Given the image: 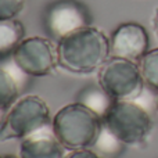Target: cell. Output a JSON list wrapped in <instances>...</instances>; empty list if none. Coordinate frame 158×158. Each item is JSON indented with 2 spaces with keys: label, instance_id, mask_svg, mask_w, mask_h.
I'll return each mask as SVG.
<instances>
[{
  "label": "cell",
  "instance_id": "obj_8",
  "mask_svg": "<svg viewBox=\"0 0 158 158\" xmlns=\"http://www.w3.org/2000/svg\"><path fill=\"white\" fill-rule=\"evenodd\" d=\"M111 57L139 63L150 50L147 29L137 22H123L118 25L110 36Z\"/></svg>",
  "mask_w": 158,
  "mask_h": 158
},
{
  "label": "cell",
  "instance_id": "obj_11",
  "mask_svg": "<svg viewBox=\"0 0 158 158\" xmlns=\"http://www.w3.org/2000/svg\"><path fill=\"white\" fill-rule=\"evenodd\" d=\"M25 29L17 18L0 21V58L11 56L15 47L24 40Z\"/></svg>",
  "mask_w": 158,
  "mask_h": 158
},
{
  "label": "cell",
  "instance_id": "obj_3",
  "mask_svg": "<svg viewBox=\"0 0 158 158\" xmlns=\"http://www.w3.org/2000/svg\"><path fill=\"white\" fill-rule=\"evenodd\" d=\"M52 125L47 103L36 94L19 97L10 107L0 125V143L25 139Z\"/></svg>",
  "mask_w": 158,
  "mask_h": 158
},
{
  "label": "cell",
  "instance_id": "obj_18",
  "mask_svg": "<svg viewBox=\"0 0 158 158\" xmlns=\"http://www.w3.org/2000/svg\"><path fill=\"white\" fill-rule=\"evenodd\" d=\"M4 117H6V111H2V110H0V125H2V122H3V119H4Z\"/></svg>",
  "mask_w": 158,
  "mask_h": 158
},
{
  "label": "cell",
  "instance_id": "obj_6",
  "mask_svg": "<svg viewBox=\"0 0 158 158\" xmlns=\"http://www.w3.org/2000/svg\"><path fill=\"white\" fill-rule=\"evenodd\" d=\"M13 64L19 72L40 78L53 74L58 65L57 44L42 36L24 38L11 54Z\"/></svg>",
  "mask_w": 158,
  "mask_h": 158
},
{
  "label": "cell",
  "instance_id": "obj_4",
  "mask_svg": "<svg viewBox=\"0 0 158 158\" xmlns=\"http://www.w3.org/2000/svg\"><path fill=\"white\" fill-rule=\"evenodd\" d=\"M103 123L126 146L146 143L153 131V119L144 107L133 100H115Z\"/></svg>",
  "mask_w": 158,
  "mask_h": 158
},
{
  "label": "cell",
  "instance_id": "obj_20",
  "mask_svg": "<svg viewBox=\"0 0 158 158\" xmlns=\"http://www.w3.org/2000/svg\"><path fill=\"white\" fill-rule=\"evenodd\" d=\"M156 107H157V111H158V96H157V101H156Z\"/></svg>",
  "mask_w": 158,
  "mask_h": 158
},
{
  "label": "cell",
  "instance_id": "obj_12",
  "mask_svg": "<svg viewBox=\"0 0 158 158\" xmlns=\"http://www.w3.org/2000/svg\"><path fill=\"white\" fill-rule=\"evenodd\" d=\"M125 143H122L106 125L103 126L100 135L94 144L92 146V150L94 151L100 158H119L121 154L125 150Z\"/></svg>",
  "mask_w": 158,
  "mask_h": 158
},
{
  "label": "cell",
  "instance_id": "obj_10",
  "mask_svg": "<svg viewBox=\"0 0 158 158\" xmlns=\"http://www.w3.org/2000/svg\"><path fill=\"white\" fill-rule=\"evenodd\" d=\"M75 101L87 107L93 112H96L98 117L103 118L115 100L97 83V85H89V86L79 90Z\"/></svg>",
  "mask_w": 158,
  "mask_h": 158
},
{
  "label": "cell",
  "instance_id": "obj_14",
  "mask_svg": "<svg viewBox=\"0 0 158 158\" xmlns=\"http://www.w3.org/2000/svg\"><path fill=\"white\" fill-rule=\"evenodd\" d=\"M140 72L144 83L158 93V47L150 49L139 61Z\"/></svg>",
  "mask_w": 158,
  "mask_h": 158
},
{
  "label": "cell",
  "instance_id": "obj_1",
  "mask_svg": "<svg viewBox=\"0 0 158 158\" xmlns=\"http://www.w3.org/2000/svg\"><path fill=\"white\" fill-rule=\"evenodd\" d=\"M58 67L72 74L96 72L111 58L110 38L96 27H86L57 42Z\"/></svg>",
  "mask_w": 158,
  "mask_h": 158
},
{
  "label": "cell",
  "instance_id": "obj_5",
  "mask_svg": "<svg viewBox=\"0 0 158 158\" xmlns=\"http://www.w3.org/2000/svg\"><path fill=\"white\" fill-rule=\"evenodd\" d=\"M97 83L114 100H135L146 85L139 63L117 57H111L98 69Z\"/></svg>",
  "mask_w": 158,
  "mask_h": 158
},
{
  "label": "cell",
  "instance_id": "obj_2",
  "mask_svg": "<svg viewBox=\"0 0 158 158\" xmlns=\"http://www.w3.org/2000/svg\"><path fill=\"white\" fill-rule=\"evenodd\" d=\"M103 118L79 103L64 106L54 114L52 128L65 150L90 148L103 129Z\"/></svg>",
  "mask_w": 158,
  "mask_h": 158
},
{
  "label": "cell",
  "instance_id": "obj_19",
  "mask_svg": "<svg viewBox=\"0 0 158 158\" xmlns=\"http://www.w3.org/2000/svg\"><path fill=\"white\" fill-rule=\"evenodd\" d=\"M0 158H19L15 156H11V154H6V156H0Z\"/></svg>",
  "mask_w": 158,
  "mask_h": 158
},
{
  "label": "cell",
  "instance_id": "obj_7",
  "mask_svg": "<svg viewBox=\"0 0 158 158\" xmlns=\"http://www.w3.org/2000/svg\"><path fill=\"white\" fill-rule=\"evenodd\" d=\"M90 24L89 10L78 0H57L47 7L44 14L46 31L57 42L82 28L90 27Z\"/></svg>",
  "mask_w": 158,
  "mask_h": 158
},
{
  "label": "cell",
  "instance_id": "obj_13",
  "mask_svg": "<svg viewBox=\"0 0 158 158\" xmlns=\"http://www.w3.org/2000/svg\"><path fill=\"white\" fill-rule=\"evenodd\" d=\"M19 85L11 71L0 67V110L7 112L18 100Z\"/></svg>",
  "mask_w": 158,
  "mask_h": 158
},
{
  "label": "cell",
  "instance_id": "obj_15",
  "mask_svg": "<svg viewBox=\"0 0 158 158\" xmlns=\"http://www.w3.org/2000/svg\"><path fill=\"white\" fill-rule=\"evenodd\" d=\"M25 7V0H0V21L17 18Z\"/></svg>",
  "mask_w": 158,
  "mask_h": 158
},
{
  "label": "cell",
  "instance_id": "obj_17",
  "mask_svg": "<svg viewBox=\"0 0 158 158\" xmlns=\"http://www.w3.org/2000/svg\"><path fill=\"white\" fill-rule=\"evenodd\" d=\"M153 29H154V33H156V36L158 39V7L156 8L154 15H153Z\"/></svg>",
  "mask_w": 158,
  "mask_h": 158
},
{
  "label": "cell",
  "instance_id": "obj_16",
  "mask_svg": "<svg viewBox=\"0 0 158 158\" xmlns=\"http://www.w3.org/2000/svg\"><path fill=\"white\" fill-rule=\"evenodd\" d=\"M65 158H100L92 148H81V150H74L65 156Z\"/></svg>",
  "mask_w": 158,
  "mask_h": 158
},
{
  "label": "cell",
  "instance_id": "obj_9",
  "mask_svg": "<svg viewBox=\"0 0 158 158\" xmlns=\"http://www.w3.org/2000/svg\"><path fill=\"white\" fill-rule=\"evenodd\" d=\"M64 150L50 125L21 140L19 158H65Z\"/></svg>",
  "mask_w": 158,
  "mask_h": 158
}]
</instances>
